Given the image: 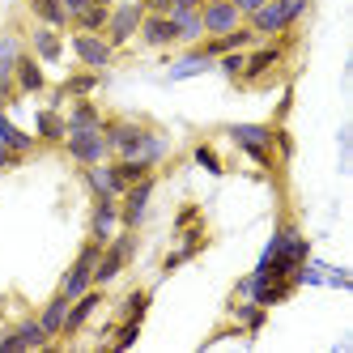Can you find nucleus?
<instances>
[{
    "label": "nucleus",
    "instance_id": "nucleus-9",
    "mask_svg": "<svg viewBox=\"0 0 353 353\" xmlns=\"http://www.w3.org/2000/svg\"><path fill=\"white\" fill-rule=\"evenodd\" d=\"M26 52L39 64H60L64 60V30H52V26H43V21H34L30 34H26Z\"/></svg>",
    "mask_w": 353,
    "mask_h": 353
},
{
    "label": "nucleus",
    "instance_id": "nucleus-27",
    "mask_svg": "<svg viewBox=\"0 0 353 353\" xmlns=\"http://www.w3.org/2000/svg\"><path fill=\"white\" fill-rule=\"evenodd\" d=\"M26 9L34 13V21H43V26H52V30H68V13L60 0H26Z\"/></svg>",
    "mask_w": 353,
    "mask_h": 353
},
{
    "label": "nucleus",
    "instance_id": "nucleus-34",
    "mask_svg": "<svg viewBox=\"0 0 353 353\" xmlns=\"http://www.w3.org/2000/svg\"><path fill=\"white\" fill-rule=\"evenodd\" d=\"M276 5L285 9V17H290V26H302V21L311 17V5H315V0H276Z\"/></svg>",
    "mask_w": 353,
    "mask_h": 353
},
{
    "label": "nucleus",
    "instance_id": "nucleus-29",
    "mask_svg": "<svg viewBox=\"0 0 353 353\" xmlns=\"http://www.w3.org/2000/svg\"><path fill=\"white\" fill-rule=\"evenodd\" d=\"M111 170L123 179V188L128 183H137V179H145V174H158L149 162H141V158H111Z\"/></svg>",
    "mask_w": 353,
    "mask_h": 353
},
{
    "label": "nucleus",
    "instance_id": "nucleus-4",
    "mask_svg": "<svg viewBox=\"0 0 353 353\" xmlns=\"http://www.w3.org/2000/svg\"><path fill=\"white\" fill-rule=\"evenodd\" d=\"M60 149L77 162V166H94V162H107L111 158V145H107V137H103V128H72L64 141H60Z\"/></svg>",
    "mask_w": 353,
    "mask_h": 353
},
{
    "label": "nucleus",
    "instance_id": "nucleus-20",
    "mask_svg": "<svg viewBox=\"0 0 353 353\" xmlns=\"http://www.w3.org/2000/svg\"><path fill=\"white\" fill-rule=\"evenodd\" d=\"M132 158H141V162H149V166L158 170V166H162V162L170 158V141H166V132H162V128H154V123H149Z\"/></svg>",
    "mask_w": 353,
    "mask_h": 353
},
{
    "label": "nucleus",
    "instance_id": "nucleus-24",
    "mask_svg": "<svg viewBox=\"0 0 353 353\" xmlns=\"http://www.w3.org/2000/svg\"><path fill=\"white\" fill-rule=\"evenodd\" d=\"M200 72H213V60H209V56H200L196 47H183V56L170 64L166 77H170V81H188V77H200Z\"/></svg>",
    "mask_w": 353,
    "mask_h": 353
},
{
    "label": "nucleus",
    "instance_id": "nucleus-33",
    "mask_svg": "<svg viewBox=\"0 0 353 353\" xmlns=\"http://www.w3.org/2000/svg\"><path fill=\"white\" fill-rule=\"evenodd\" d=\"M192 158H196V166H205L209 174H225V162L217 158V149H213L209 141H200V145L192 149Z\"/></svg>",
    "mask_w": 353,
    "mask_h": 353
},
{
    "label": "nucleus",
    "instance_id": "nucleus-36",
    "mask_svg": "<svg viewBox=\"0 0 353 353\" xmlns=\"http://www.w3.org/2000/svg\"><path fill=\"white\" fill-rule=\"evenodd\" d=\"M60 5H64V13H68V26H72V21L90 9V0H60Z\"/></svg>",
    "mask_w": 353,
    "mask_h": 353
},
{
    "label": "nucleus",
    "instance_id": "nucleus-8",
    "mask_svg": "<svg viewBox=\"0 0 353 353\" xmlns=\"http://www.w3.org/2000/svg\"><path fill=\"white\" fill-rule=\"evenodd\" d=\"M98 307H103V290H98V285H90L81 298H72V302H68V315H64V327H60V341L81 336L85 327H90V319H94Z\"/></svg>",
    "mask_w": 353,
    "mask_h": 353
},
{
    "label": "nucleus",
    "instance_id": "nucleus-3",
    "mask_svg": "<svg viewBox=\"0 0 353 353\" xmlns=\"http://www.w3.org/2000/svg\"><path fill=\"white\" fill-rule=\"evenodd\" d=\"M154 188H158V174H145V179L123 188V196H119V225H123V230H141V225H145Z\"/></svg>",
    "mask_w": 353,
    "mask_h": 353
},
{
    "label": "nucleus",
    "instance_id": "nucleus-11",
    "mask_svg": "<svg viewBox=\"0 0 353 353\" xmlns=\"http://www.w3.org/2000/svg\"><path fill=\"white\" fill-rule=\"evenodd\" d=\"M205 243H209L205 221H196V225H188V230H179V247H170V256L162 260V272H174V268H183L188 260H196L200 251H205Z\"/></svg>",
    "mask_w": 353,
    "mask_h": 353
},
{
    "label": "nucleus",
    "instance_id": "nucleus-15",
    "mask_svg": "<svg viewBox=\"0 0 353 353\" xmlns=\"http://www.w3.org/2000/svg\"><path fill=\"white\" fill-rule=\"evenodd\" d=\"M13 90L26 94V98L47 94V64H39L30 52H21L17 56V68H13Z\"/></svg>",
    "mask_w": 353,
    "mask_h": 353
},
{
    "label": "nucleus",
    "instance_id": "nucleus-2",
    "mask_svg": "<svg viewBox=\"0 0 353 353\" xmlns=\"http://www.w3.org/2000/svg\"><path fill=\"white\" fill-rule=\"evenodd\" d=\"M64 47H72L77 64H81V68H94V72H107V68L115 64V56H119L115 47L107 43V34H103V30H72Z\"/></svg>",
    "mask_w": 353,
    "mask_h": 353
},
{
    "label": "nucleus",
    "instance_id": "nucleus-30",
    "mask_svg": "<svg viewBox=\"0 0 353 353\" xmlns=\"http://www.w3.org/2000/svg\"><path fill=\"white\" fill-rule=\"evenodd\" d=\"M149 302H154V290H132L128 298L119 302V319H141V323H145Z\"/></svg>",
    "mask_w": 353,
    "mask_h": 353
},
{
    "label": "nucleus",
    "instance_id": "nucleus-40",
    "mask_svg": "<svg viewBox=\"0 0 353 353\" xmlns=\"http://www.w3.org/2000/svg\"><path fill=\"white\" fill-rule=\"evenodd\" d=\"M170 9H200V0H170ZM166 9V13H170Z\"/></svg>",
    "mask_w": 353,
    "mask_h": 353
},
{
    "label": "nucleus",
    "instance_id": "nucleus-35",
    "mask_svg": "<svg viewBox=\"0 0 353 353\" xmlns=\"http://www.w3.org/2000/svg\"><path fill=\"white\" fill-rule=\"evenodd\" d=\"M196 221H200V205H183L179 217H174V230H188V225H196Z\"/></svg>",
    "mask_w": 353,
    "mask_h": 353
},
{
    "label": "nucleus",
    "instance_id": "nucleus-41",
    "mask_svg": "<svg viewBox=\"0 0 353 353\" xmlns=\"http://www.w3.org/2000/svg\"><path fill=\"white\" fill-rule=\"evenodd\" d=\"M90 5H115V0H90Z\"/></svg>",
    "mask_w": 353,
    "mask_h": 353
},
{
    "label": "nucleus",
    "instance_id": "nucleus-31",
    "mask_svg": "<svg viewBox=\"0 0 353 353\" xmlns=\"http://www.w3.org/2000/svg\"><path fill=\"white\" fill-rule=\"evenodd\" d=\"M243 64H247V52H225V56H217V60H213V68L221 72L225 81H234V85L243 81Z\"/></svg>",
    "mask_w": 353,
    "mask_h": 353
},
{
    "label": "nucleus",
    "instance_id": "nucleus-1",
    "mask_svg": "<svg viewBox=\"0 0 353 353\" xmlns=\"http://www.w3.org/2000/svg\"><path fill=\"white\" fill-rule=\"evenodd\" d=\"M225 137L234 141V149L243 158H251L260 170H272L276 166V154H272V123H230Z\"/></svg>",
    "mask_w": 353,
    "mask_h": 353
},
{
    "label": "nucleus",
    "instance_id": "nucleus-19",
    "mask_svg": "<svg viewBox=\"0 0 353 353\" xmlns=\"http://www.w3.org/2000/svg\"><path fill=\"white\" fill-rule=\"evenodd\" d=\"M174 21V43L179 47H196L205 39V26H200V9H170L166 13Z\"/></svg>",
    "mask_w": 353,
    "mask_h": 353
},
{
    "label": "nucleus",
    "instance_id": "nucleus-37",
    "mask_svg": "<svg viewBox=\"0 0 353 353\" xmlns=\"http://www.w3.org/2000/svg\"><path fill=\"white\" fill-rule=\"evenodd\" d=\"M290 107H294V90L285 85V98H281V107H276V119H272V123H285V119H290Z\"/></svg>",
    "mask_w": 353,
    "mask_h": 353
},
{
    "label": "nucleus",
    "instance_id": "nucleus-38",
    "mask_svg": "<svg viewBox=\"0 0 353 353\" xmlns=\"http://www.w3.org/2000/svg\"><path fill=\"white\" fill-rule=\"evenodd\" d=\"M230 5H234V9H239V13H243V21H247V17H251V13H256V9H260V5H264V0H230Z\"/></svg>",
    "mask_w": 353,
    "mask_h": 353
},
{
    "label": "nucleus",
    "instance_id": "nucleus-23",
    "mask_svg": "<svg viewBox=\"0 0 353 353\" xmlns=\"http://www.w3.org/2000/svg\"><path fill=\"white\" fill-rule=\"evenodd\" d=\"M103 111H98L94 98H72V107L64 111V123H68V132L72 128H103Z\"/></svg>",
    "mask_w": 353,
    "mask_h": 353
},
{
    "label": "nucleus",
    "instance_id": "nucleus-25",
    "mask_svg": "<svg viewBox=\"0 0 353 353\" xmlns=\"http://www.w3.org/2000/svg\"><path fill=\"white\" fill-rule=\"evenodd\" d=\"M123 268H128V260H123L111 243H103V256H98V264H94V285H98V290H107Z\"/></svg>",
    "mask_w": 353,
    "mask_h": 353
},
{
    "label": "nucleus",
    "instance_id": "nucleus-7",
    "mask_svg": "<svg viewBox=\"0 0 353 353\" xmlns=\"http://www.w3.org/2000/svg\"><path fill=\"white\" fill-rule=\"evenodd\" d=\"M141 17H145V9H141V0H123V5H111V17H107V26H103V34H107V43L115 47H128L132 39H137V26H141Z\"/></svg>",
    "mask_w": 353,
    "mask_h": 353
},
{
    "label": "nucleus",
    "instance_id": "nucleus-39",
    "mask_svg": "<svg viewBox=\"0 0 353 353\" xmlns=\"http://www.w3.org/2000/svg\"><path fill=\"white\" fill-rule=\"evenodd\" d=\"M141 9H145V13H166L170 0H141Z\"/></svg>",
    "mask_w": 353,
    "mask_h": 353
},
{
    "label": "nucleus",
    "instance_id": "nucleus-5",
    "mask_svg": "<svg viewBox=\"0 0 353 353\" xmlns=\"http://www.w3.org/2000/svg\"><path fill=\"white\" fill-rule=\"evenodd\" d=\"M149 123L145 119H132V115H115V119H103V137L111 145V158H132L137 145L145 137Z\"/></svg>",
    "mask_w": 353,
    "mask_h": 353
},
{
    "label": "nucleus",
    "instance_id": "nucleus-26",
    "mask_svg": "<svg viewBox=\"0 0 353 353\" xmlns=\"http://www.w3.org/2000/svg\"><path fill=\"white\" fill-rule=\"evenodd\" d=\"M98 85H103V72H94V68H81V72H68V77L56 85L64 98H90Z\"/></svg>",
    "mask_w": 353,
    "mask_h": 353
},
{
    "label": "nucleus",
    "instance_id": "nucleus-14",
    "mask_svg": "<svg viewBox=\"0 0 353 353\" xmlns=\"http://www.w3.org/2000/svg\"><path fill=\"white\" fill-rule=\"evenodd\" d=\"M115 230H119V200L94 196V209H90V239H94V243H111Z\"/></svg>",
    "mask_w": 353,
    "mask_h": 353
},
{
    "label": "nucleus",
    "instance_id": "nucleus-32",
    "mask_svg": "<svg viewBox=\"0 0 353 353\" xmlns=\"http://www.w3.org/2000/svg\"><path fill=\"white\" fill-rule=\"evenodd\" d=\"M107 17H111V5H90L77 21H72V30H103Z\"/></svg>",
    "mask_w": 353,
    "mask_h": 353
},
{
    "label": "nucleus",
    "instance_id": "nucleus-13",
    "mask_svg": "<svg viewBox=\"0 0 353 353\" xmlns=\"http://www.w3.org/2000/svg\"><path fill=\"white\" fill-rule=\"evenodd\" d=\"M137 39H141V47H149V52L179 47V43H174V21H170L166 13H145L141 26H137Z\"/></svg>",
    "mask_w": 353,
    "mask_h": 353
},
{
    "label": "nucleus",
    "instance_id": "nucleus-17",
    "mask_svg": "<svg viewBox=\"0 0 353 353\" xmlns=\"http://www.w3.org/2000/svg\"><path fill=\"white\" fill-rule=\"evenodd\" d=\"M64 137H68L64 111L60 107H39V115H34V141L39 145H60Z\"/></svg>",
    "mask_w": 353,
    "mask_h": 353
},
{
    "label": "nucleus",
    "instance_id": "nucleus-22",
    "mask_svg": "<svg viewBox=\"0 0 353 353\" xmlns=\"http://www.w3.org/2000/svg\"><path fill=\"white\" fill-rule=\"evenodd\" d=\"M64 315H68V298H64V294L56 290V294H52V298H47L43 307H39V315H34V319H39V327H43V332L52 336V341H60V327H64Z\"/></svg>",
    "mask_w": 353,
    "mask_h": 353
},
{
    "label": "nucleus",
    "instance_id": "nucleus-28",
    "mask_svg": "<svg viewBox=\"0 0 353 353\" xmlns=\"http://www.w3.org/2000/svg\"><path fill=\"white\" fill-rule=\"evenodd\" d=\"M141 319H115V327L107 332V341H111V349H132L137 341H141Z\"/></svg>",
    "mask_w": 353,
    "mask_h": 353
},
{
    "label": "nucleus",
    "instance_id": "nucleus-10",
    "mask_svg": "<svg viewBox=\"0 0 353 353\" xmlns=\"http://www.w3.org/2000/svg\"><path fill=\"white\" fill-rule=\"evenodd\" d=\"M200 26L209 34H230L234 26H243V13L230 5V0H200Z\"/></svg>",
    "mask_w": 353,
    "mask_h": 353
},
{
    "label": "nucleus",
    "instance_id": "nucleus-16",
    "mask_svg": "<svg viewBox=\"0 0 353 353\" xmlns=\"http://www.w3.org/2000/svg\"><path fill=\"white\" fill-rule=\"evenodd\" d=\"M81 183L90 188V196H111V200L123 196V179L111 170V158L107 162H94V166H81Z\"/></svg>",
    "mask_w": 353,
    "mask_h": 353
},
{
    "label": "nucleus",
    "instance_id": "nucleus-12",
    "mask_svg": "<svg viewBox=\"0 0 353 353\" xmlns=\"http://www.w3.org/2000/svg\"><path fill=\"white\" fill-rule=\"evenodd\" d=\"M247 26L256 30V39H281V34L298 30V26H290V17H285V9L276 5V0H264V5L247 17Z\"/></svg>",
    "mask_w": 353,
    "mask_h": 353
},
{
    "label": "nucleus",
    "instance_id": "nucleus-6",
    "mask_svg": "<svg viewBox=\"0 0 353 353\" xmlns=\"http://www.w3.org/2000/svg\"><path fill=\"white\" fill-rule=\"evenodd\" d=\"M56 341L39 327L34 315H21L9 332H0V353H30V349H52Z\"/></svg>",
    "mask_w": 353,
    "mask_h": 353
},
{
    "label": "nucleus",
    "instance_id": "nucleus-18",
    "mask_svg": "<svg viewBox=\"0 0 353 353\" xmlns=\"http://www.w3.org/2000/svg\"><path fill=\"white\" fill-rule=\"evenodd\" d=\"M0 149H9V154H17V158H30L34 149H39L34 132H21L17 123L5 115V107H0Z\"/></svg>",
    "mask_w": 353,
    "mask_h": 353
},
{
    "label": "nucleus",
    "instance_id": "nucleus-21",
    "mask_svg": "<svg viewBox=\"0 0 353 353\" xmlns=\"http://www.w3.org/2000/svg\"><path fill=\"white\" fill-rule=\"evenodd\" d=\"M230 315H234V327H243L247 341H251V336L264 327L268 307H260V302H251V298H234V302H230Z\"/></svg>",
    "mask_w": 353,
    "mask_h": 353
}]
</instances>
